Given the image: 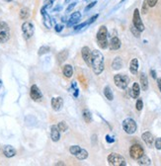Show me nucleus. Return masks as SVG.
Listing matches in <instances>:
<instances>
[{
	"mask_svg": "<svg viewBox=\"0 0 161 166\" xmlns=\"http://www.w3.org/2000/svg\"><path fill=\"white\" fill-rule=\"evenodd\" d=\"M19 15H20V18L22 20H26V19H28L30 17V9L27 7L22 8L20 10V14Z\"/></svg>",
	"mask_w": 161,
	"mask_h": 166,
	"instance_id": "nucleus-25",
	"label": "nucleus"
},
{
	"mask_svg": "<svg viewBox=\"0 0 161 166\" xmlns=\"http://www.w3.org/2000/svg\"><path fill=\"white\" fill-rule=\"evenodd\" d=\"M68 57V51H62L59 54H57V61L59 63H63L64 60H66V58Z\"/></svg>",
	"mask_w": 161,
	"mask_h": 166,
	"instance_id": "nucleus-26",
	"label": "nucleus"
},
{
	"mask_svg": "<svg viewBox=\"0 0 161 166\" xmlns=\"http://www.w3.org/2000/svg\"><path fill=\"white\" fill-rule=\"evenodd\" d=\"M104 95L109 101L114 100V94H113V91L110 86H106L104 88Z\"/></svg>",
	"mask_w": 161,
	"mask_h": 166,
	"instance_id": "nucleus-23",
	"label": "nucleus"
},
{
	"mask_svg": "<svg viewBox=\"0 0 161 166\" xmlns=\"http://www.w3.org/2000/svg\"><path fill=\"white\" fill-rule=\"evenodd\" d=\"M140 86L143 91H146L147 88H148V80H147V76L145 75V73H143V72L140 74Z\"/></svg>",
	"mask_w": 161,
	"mask_h": 166,
	"instance_id": "nucleus-21",
	"label": "nucleus"
},
{
	"mask_svg": "<svg viewBox=\"0 0 161 166\" xmlns=\"http://www.w3.org/2000/svg\"><path fill=\"white\" fill-rule=\"evenodd\" d=\"M3 152H4V155L6 157H9V158L16 155V149L11 145H5L4 149H3Z\"/></svg>",
	"mask_w": 161,
	"mask_h": 166,
	"instance_id": "nucleus-18",
	"label": "nucleus"
},
{
	"mask_svg": "<svg viewBox=\"0 0 161 166\" xmlns=\"http://www.w3.org/2000/svg\"><path fill=\"white\" fill-rule=\"evenodd\" d=\"M106 141H107L108 142H114L115 141V139H113L112 138H110V136L109 135H107L106 136Z\"/></svg>",
	"mask_w": 161,
	"mask_h": 166,
	"instance_id": "nucleus-45",
	"label": "nucleus"
},
{
	"mask_svg": "<svg viewBox=\"0 0 161 166\" xmlns=\"http://www.w3.org/2000/svg\"><path fill=\"white\" fill-rule=\"evenodd\" d=\"M95 4H97V1L91 2V3H90V4H89V5H88V6H87V7H86V9H85V10H86V11L90 10V9H91L92 7H94V6H95Z\"/></svg>",
	"mask_w": 161,
	"mask_h": 166,
	"instance_id": "nucleus-41",
	"label": "nucleus"
},
{
	"mask_svg": "<svg viewBox=\"0 0 161 166\" xmlns=\"http://www.w3.org/2000/svg\"><path fill=\"white\" fill-rule=\"evenodd\" d=\"M57 128H59L60 132H66L67 129H68V126L66 125L65 122L62 121V122H59V124H57Z\"/></svg>",
	"mask_w": 161,
	"mask_h": 166,
	"instance_id": "nucleus-29",
	"label": "nucleus"
},
{
	"mask_svg": "<svg viewBox=\"0 0 161 166\" xmlns=\"http://www.w3.org/2000/svg\"><path fill=\"white\" fill-rule=\"evenodd\" d=\"M131 32L133 33V35L134 36V37H137V38H139V36H140V32L137 30V29L134 27V26H131Z\"/></svg>",
	"mask_w": 161,
	"mask_h": 166,
	"instance_id": "nucleus-32",
	"label": "nucleus"
},
{
	"mask_svg": "<svg viewBox=\"0 0 161 166\" xmlns=\"http://www.w3.org/2000/svg\"><path fill=\"white\" fill-rule=\"evenodd\" d=\"M71 89L73 90V95L74 97H78V87H77V84H76V81H73L72 82V87Z\"/></svg>",
	"mask_w": 161,
	"mask_h": 166,
	"instance_id": "nucleus-33",
	"label": "nucleus"
},
{
	"mask_svg": "<svg viewBox=\"0 0 161 166\" xmlns=\"http://www.w3.org/2000/svg\"><path fill=\"white\" fill-rule=\"evenodd\" d=\"M53 2H54V0H47V1H46V4H45L44 7H45V8H49V7H50V6L53 4Z\"/></svg>",
	"mask_w": 161,
	"mask_h": 166,
	"instance_id": "nucleus-37",
	"label": "nucleus"
},
{
	"mask_svg": "<svg viewBox=\"0 0 161 166\" xmlns=\"http://www.w3.org/2000/svg\"><path fill=\"white\" fill-rule=\"evenodd\" d=\"M147 7H149V6L147 5L146 1H144L143 2V5H142V13H143V14H145V13L147 12Z\"/></svg>",
	"mask_w": 161,
	"mask_h": 166,
	"instance_id": "nucleus-40",
	"label": "nucleus"
},
{
	"mask_svg": "<svg viewBox=\"0 0 161 166\" xmlns=\"http://www.w3.org/2000/svg\"><path fill=\"white\" fill-rule=\"evenodd\" d=\"M63 29V25H56V27H54V30H56V33H59V32H62Z\"/></svg>",
	"mask_w": 161,
	"mask_h": 166,
	"instance_id": "nucleus-39",
	"label": "nucleus"
},
{
	"mask_svg": "<svg viewBox=\"0 0 161 166\" xmlns=\"http://www.w3.org/2000/svg\"><path fill=\"white\" fill-rule=\"evenodd\" d=\"M75 5H76V2H72L71 4H70V5L68 6V7L66 8V11H67V12H70L73 8H74V6H75Z\"/></svg>",
	"mask_w": 161,
	"mask_h": 166,
	"instance_id": "nucleus-42",
	"label": "nucleus"
},
{
	"mask_svg": "<svg viewBox=\"0 0 161 166\" xmlns=\"http://www.w3.org/2000/svg\"><path fill=\"white\" fill-rule=\"evenodd\" d=\"M139 94H140V86H139V84L137 83V82H134L133 87H131V89L130 90V95H131V98L137 99V98H138Z\"/></svg>",
	"mask_w": 161,
	"mask_h": 166,
	"instance_id": "nucleus-14",
	"label": "nucleus"
},
{
	"mask_svg": "<svg viewBox=\"0 0 161 166\" xmlns=\"http://www.w3.org/2000/svg\"><path fill=\"white\" fill-rule=\"evenodd\" d=\"M51 107L54 111H60L63 107V99L62 97H56L51 99Z\"/></svg>",
	"mask_w": 161,
	"mask_h": 166,
	"instance_id": "nucleus-12",
	"label": "nucleus"
},
{
	"mask_svg": "<svg viewBox=\"0 0 161 166\" xmlns=\"http://www.w3.org/2000/svg\"><path fill=\"white\" fill-rule=\"evenodd\" d=\"M80 18H81V13H80V12L76 11L74 13H72V15L70 16L69 21L67 22V26H68V27H70V26L74 25L75 23H77V22L80 20Z\"/></svg>",
	"mask_w": 161,
	"mask_h": 166,
	"instance_id": "nucleus-17",
	"label": "nucleus"
},
{
	"mask_svg": "<svg viewBox=\"0 0 161 166\" xmlns=\"http://www.w3.org/2000/svg\"><path fill=\"white\" fill-rule=\"evenodd\" d=\"M150 74H151V76H152V78L155 79V78H156V72H155V71H154L153 69H151L150 70Z\"/></svg>",
	"mask_w": 161,
	"mask_h": 166,
	"instance_id": "nucleus-44",
	"label": "nucleus"
},
{
	"mask_svg": "<svg viewBox=\"0 0 161 166\" xmlns=\"http://www.w3.org/2000/svg\"><path fill=\"white\" fill-rule=\"evenodd\" d=\"M123 1H125V0H122V2H123Z\"/></svg>",
	"mask_w": 161,
	"mask_h": 166,
	"instance_id": "nucleus-49",
	"label": "nucleus"
},
{
	"mask_svg": "<svg viewBox=\"0 0 161 166\" xmlns=\"http://www.w3.org/2000/svg\"><path fill=\"white\" fill-rule=\"evenodd\" d=\"M91 67L95 74L100 75L104 70V57L102 53L98 50L91 51Z\"/></svg>",
	"mask_w": 161,
	"mask_h": 166,
	"instance_id": "nucleus-1",
	"label": "nucleus"
},
{
	"mask_svg": "<svg viewBox=\"0 0 161 166\" xmlns=\"http://www.w3.org/2000/svg\"><path fill=\"white\" fill-rule=\"evenodd\" d=\"M109 47H110V50L116 51L119 50L121 48V41L118 37H113L111 39L110 43H109Z\"/></svg>",
	"mask_w": 161,
	"mask_h": 166,
	"instance_id": "nucleus-15",
	"label": "nucleus"
},
{
	"mask_svg": "<svg viewBox=\"0 0 161 166\" xmlns=\"http://www.w3.org/2000/svg\"><path fill=\"white\" fill-rule=\"evenodd\" d=\"M80 149H81V147H80V146H78V145H72V146H70L69 151H70V153H71L72 155L75 156L79 152Z\"/></svg>",
	"mask_w": 161,
	"mask_h": 166,
	"instance_id": "nucleus-31",
	"label": "nucleus"
},
{
	"mask_svg": "<svg viewBox=\"0 0 161 166\" xmlns=\"http://www.w3.org/2000/svg\"><path fill=\"white\" fill-rule=\"evenodd\" d=\"M144 154V150L142 148V146H141L140 144H133L131 146L130 148V155L131 157L134 159V160H137L138 158L141 157Z\"/></svg>",
	"mask_w": 161,
	"mask_h": 166,
	"instance_id": "nucleus-7",
	"label": "nucleus"
},
{
	"mask_svg": "<svg viewBox=\"0 0 161 166\" xmlns=\"http://www.w3.org/2000/svg\"><path fill=\"white\" fill-rule=\"evenodd\" d=\"M123 129L125 133H128V135H133V133L137 132V123L134 122V120L131 119V118L125 119L123 122Z\"/></svg>",
	"mask_w": 161,
	"mask_h": 166,
	"instance_id": "nucleus-6",
	"label": "nucleus"
},
{
	"mask_svg": "<svg viewBox=\"0 0 161 166\" xmlns=\"http://www.w3.org/2000/svg\"><path fill=\"white\" fill-rule=\"evenodd\" d=\"M30 96L34 101H40L43 98V94H42L41 90L39 89L37 85H32L31 91H30Z\"/></svg>",
	"mask_w": 161,
	"mask_h": 166,
	"instance_id": "nucleus-10",
	"label": "nucleus"
},
{
	"mask_svg": "<svg viewBox=\"0 0 161 166\" xmlns=\"http://www.w3.org/2000/svg\"><path fill=\"white\" fill-rule=\"evenodd\" d=\"M141 138L143 139V141L145 142V144L148 146H151L154 144V138H153V135H151L149 132L143 133L142 135H141Z\"/></svg>",
	"mask_w": 161,
	"mask_h": 166,
	"instance_id": "nucleus-16",
	"label": "nucleus"
},
{
	"mask_svg": "<svg viewBox=\"0 0 161 166\" xmlns=\"http://www.w3.org/2000/svg\"><path fill=\"white\" fill-rule=\"evenodd\" d=\"M137 164L138 165H150L151 164V160L147 157L146 155H142L141 157L137 159Z\"/></svg>",
	"mask_w": 161,
	"mask_h": 166,
	"instance_id": "nucleus-24",
	"label": "nucleus"
},
{
	"mask_svg": "<svg viewBox=\"0 0 161 166\" xmlns=\"http://www.w3.org/2000/svg\"><path fill=\"white\" fill-rule=\"evenodd\" d=\"M108 162H109V164L112 166H125L127 165V162H125V159L124 158V156H122L119 153H115V152L109 154Z\"/></svg>",
	"mask_w": 161,
	"mask_h": 166,
	"instance_id": "nucleus-3",
	"label": "nucleus"
},
{
	"mask_svg": "<svg viewBox=\"0 0 161 166\" xmlns=\"http://www.w3.org/2000/svg\"><path fill=\"white\" fill-rule=\"evenodd\" d=\"M97 42L98 45L101 48H107L109 45L108 42V30L105 26H101L97 33Z\"/></svg>",
	"mask_w": 161,
	"mask_h": 166,
	"instance_id": "nucleus-2",
	"label": "nucleus"
},
{
	"mask_svg": "<svg viewBox=\"0 0 161 166\" xmlns=\"http://www.w3.org/2000/svg\"><path fill=\"white\" fill-rule=\"evenodd\" d=\"M136 107H137V111H141L143 108V102L141 99H137V104H136Z\"/></svg>",
	"mask_w": 161,
	"mask_h": 166,
	"instance_id": "nucleus-34",
	"label": "nucleus"
},
{
	"mask_svg": "<svg viewBox=\"0 0 161 166\" xmlns=\"http://www.w3.org/2000/svg\"><path fill=\"white\" fill-rule=\"evenodd\" d=\"M86 25H88V22L82 23V24H80V25H78V26H75V27H74V31H79V30H81V29L84 28Z\"/></svg>",
	"mask_w": 161,
	"mask_h": 166,
	"instance_id": "nucleus-36",
	"label": "nucleus"
},
{
	"mask_svg": "<svg viewBox=\"0 0 161 166\" xmlns=\"http://www.w3.org/2000/svg\"><path fill=\"white\" fill-rule=\"evenodd\" d=\"M50 138L53 141H59L60 138V131L57 126H51L50 128Z\"/></svg>",
	"mask_w": 161,
	"mask_h": 166,
	"instance_id": "nucleus-13",
	"label": "nucleus"
},
{
	"mask_svg": "<svg viewBox=\"0 0 161 166\" xmlns=\"http://www.w3.org/2000/svg\"><path fill=\"white\" fill-rule=\"evenodd\" d=\"M114 82L116 84V86L119 87L121 89H125L130 83V78L128 75H125V74H117V75L114 76Z\"/></svg>",
	"mask_w": 161,
	"mask_h": 166,
	"instance_id": "nucleus-5",
	"label": "nucleus"
},
{
	"mask_svg": "<svg viewBox=\"0 0 161 166\" xmlns=\"http://www.w3.org/2000/svg\"><path fill=\"white\" fill-rule=\"evenodd\" d=\"M112 67L114 70H119L123 67V60H122V58L120 57H117L114 58V60L112 63Z\"/></svg>",
	"mask_w": 161,
	"mask_h": 166,
	"instance_id": "nucleus-19",
	"label": "nucleus"
},
{
	"mask_svg": "<svg viewBox=\"0 0 161 166\" xmlns=\"http://www.w3.org/2000/svg\"><path fill=\"white\" fill-rule=\"evenodd\" d=\"M10 39V29L6 22L0 21V44L6 43Z\"/></svg>",
	"mask_w": 161,
	"mask_h": 166,
	"instance_id": "nucleus-4",
	"label": "nucleus"
},
{
	"mask_svg": "<svg viewBox=\"0 0 161 166\" xmlns=\"http://www.w3.org/2000/svg\"><path fill=\"white\" fill-rule=\"evenodd\" d=\"M75 157L76 158H78L80 159V160H84V159H86L87 157H88V151L85 150V149H83L81 148L79 150V152L75 155Z\"/></svg>",
	"mask_w": 161,
	"mask_h": 166,
	"instance_id": "nucleus-27",
	"label": "nucleus"
},
{
	"mask_svg": "<svg viewBox=\"0 0 161 166\" xmlns=\"http://www.w3.org/2000/svg\"><path fill=\"white\" fill-rule=\"evenodd\" d=\"M157 85H158V88H159L160 92H161V77L157 79Z\"/></svg>",
	"mask_w": 161,
	"mask_h": 166,
	"instance_id": "nucleus-46",
	"label": "nucleus"
},
{
	"mask_svg": "<svg viewBox=\"0 0 161 166\" xmlns=\"http://www.w3.org/2000/svg\"><path fill=\"white\" fill-rule=\"evenodd\" d=\"M22 32H23V35H24V38L26 40H29V39H31L33 37L34 35V32H35V29H34V26L32 23L30 22H25L23 23V25H22Z\"/></svg>",
	"mask_w": 161,
	"mask_h": 166,
	"instance_id": "nucleus-9",
	"label": "nucleus"
},
{
	"mask_svg": "<svg viewBox=\"0 0 161 166\" xmlns=\"http://www.w3.org/2000/svg\"><path fill=\"white\" fill-rule=\"evenodd\" d=\"M81 54H82V58L87 63V66H91V51H90V48L88 47L82 48Z\"/></svg>",
	"mask_w": 161,
	"mask_h": 166,
	"instance_id": "nucleus-11",
	"label": "nucleus"
},
{
	"mask_svg": "<svg viewBox=\"0 0 161 166\" xmlns=\"http://www.w3.org/2000/svg\"><path fill=\"white\" fill-rule=\"evenodd\" d=\"M155 147L157 149H161V138H157L155 141Z\"/></svg>",
	"mask_w": 161,
	"mask_h": 166,
	"instance_id": "nucleus-38",
	"label": "nucleus"
},
{
	"mask_svg": "<svg viewBox=\"0 0 161 166\" xmlns=\"http://www.w3.org/2000/svg\"><path fill=\"white\" fill-rule=\"evenodd\" d=\"M83 119H84V121L89 124L90 122L92 121V114L90 113L89 110H84L83 111Z\"/></svg>",
	"mask_w": 161,
	"mask_h": 166,
	"instance_id": "nucleus-28",
	"label": "nucleus"
},
{
	"mask_svg": "<svg viewBox=\"0 0 161 166\" xmlns=\"http://www.w3.org/2000/svg\"><path fill=\"white\" fill-rule=\"evenodd\" d=\"M98 14H96V15H94V16H93V17L91 18V19H90V20L88 21V25L89 24H91V23H93V22H95V20H96V19H97L98 18Z\"/></svg>",
	"mask_w": 161,
	"mask_h": 166,
	"instance_id": "nucleus-43",
	"label": "nucleus"
},
{
	"mask_svg": "<svg viewBox=\"0 0 161 166\" xmlns=\"http://www.w3.org/2000/svg\"><path fill=\"white\" fill-rule=\"evenodd\" d=\"M130 70L131 72L133 74H136L137 73V70H138V60L137 58H133L130 63Z\"/></svg>",
	"mask_w": 161,
	"mask_h": 166,
	"instance_id": "nucleus-20",
	"label": "nucleus"
},
{
	"mask_svg": "<svg viewBox=\"0 0 161 166\" xmlns=\"http://www.w3.org/2000/svg\"><path fill=\"white\" fill-rule=\"evenodd\" d=\"M5 1H7V2H11L12 0H5Z\"/></svg>",
	"mask_w": 161,
	"mask_h": 166,
	"instance_id": "nucleus-48",
	"label": "nucleus"
},
{
	"mask_svg": "<svg viewBox=\"0 0 161 166\" xmlns=\"http://www.w3.org/2000/svg\"><path fill=\"white\" fill-rule=\"evenodd\" d=\"M62 72H63V75L65 77L70 78L73 74V68H72L71 66H69V64H66V66H63Z\"/></svg>",
	"mask_w": 161,
	"mask_h": 166,
	"instance_id": "nucleus-22",
	"label": "nucleus"
},
{
	"mask_svg": "<svg viewBox=\"0 0 161 166\" xmlns=\"http://www.w3.org/2000/svg\"><path fill=\"white\" fill-rule=\"evenodd\" d=\"M133 25L136 27L139 32L144 31V25L140 18V13L138 9H134V16H133Z\"/></svg>",
	"mask_w": 161,
	"mask_h": 166,
	"instance_id": "nucleus-8",
	"label": "nucleus"
},
{
	"mask_svg": "<svg viewBox=\"0 0 161 166\" xmlns=\"http://www.w3.org/2000/svg\"><path fill=\"white\" fill-rule=\"evenodd\" d=\"M145 1L149 7H154V6L157 4V1H158V0H145Z\"/></svg>",
	"mask_w": 161,
	"mask_h": 166,
	"instance_id": "nucleus-35",
	"label": "nucleus"
},
{
	"mask_svg": "<svg viewBox=\"0 0 161 166\" xmlns=\"http://www.w3.org/2000/svg\"><path fill=\"white\" fill-rule=\"evenodd\" d=\"M1 85H2V81L0 80V87H1Z\"/></svg>",
	"mask_w": 161,
	"mask_h": 166,
	"instance_id": "nucleus-47",
	"label": "nucleus"
},
{
	"mask_svg": "<svg viewBox=\"0 0 161 166\" xmlns=\"http://www.w3.org/2000/svg\"><path fill=\"white\" fill-rule=\"evenodd\" d=\"M50 51V48L49 47V45H43V47H41L40 50H39V54L43 55L45 54H47Z\"/></svg>",
	"mask_w": 161,
	"mask_h": 166,
	"instance_id": "nucleus-30",
	"label": "nucleus"
}]
</instances>
